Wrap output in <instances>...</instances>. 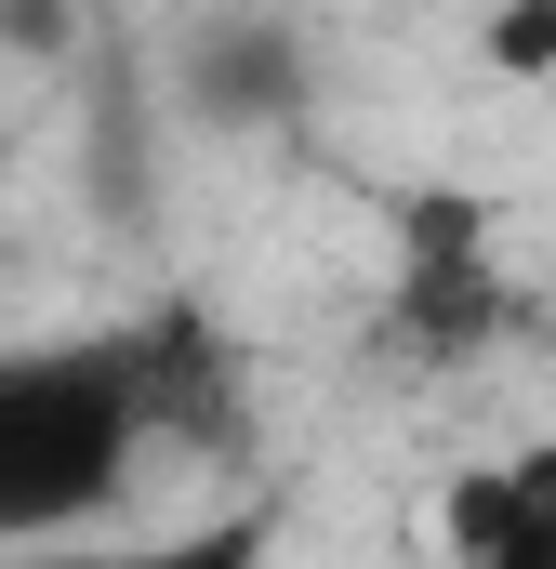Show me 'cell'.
Returning <instances> with one entry per match:
<instances>
[{
  "mask_svg": "<svg viewBox=\"0 0 556 569\" xmlns=\"http://www.w3.org/2000/svg\"><path fill=\"white\" fill-rule=\"evenodd\" d=\"M133 385L107 358H0V543L93 517L133 463Z\"/></svg>",
  "mask_w": 556,
  "mask_h": 569,
  "instance_id": "obj_1",
  "label": "cell"
},
{
  "mask_svg": "<svg viewBox=\"0 0 556 569\" xmlns=\"http://www.w3.org/2000/svg\"><path fill=\"white\" fill-rule=\"evenodd\" d=\"M437 557L450 569H556V437L464 463L437 490Z\"/></svg>",
  "mask_w": 556,
  "mask_h": 569,
  "instance_id": "obj_2",
  "label": "cell"
},
{
  "mask_svg": "<svg viewBox=\"0 0 556 569\" xmlns=\"http://www.w3.org/2000/svg\"><path fill=\"white\" fill-rule=\"evenodd\" d=\"M0 569H266L252 530H186V543H146V557H0Z\"/></svg>",
  "mask_w": 556,
  "mask_h": 569,
  "instance_id": "obj_3",
  "label": "cell"
}]
</instances>
